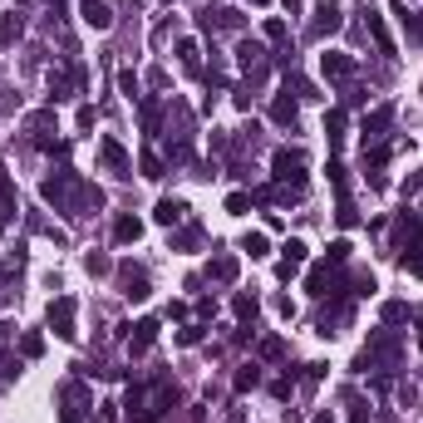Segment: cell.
Wrapping results in <instances>:
<instances>
[{
    "instance_id": "obj_1",
    "label": "cell",
    "mask_w": 423,
    "mask_h": 423,
    "mask_svg": "<svg viewBox=\"0 0 423 423\" xmlns=\"http://www.w3.org/2000/svg\"><path fill=\"white\" fill-rule=\"evenodd\" d=\"M50 330L59 335V340H74L79 330H74V296H54L50 301Z\"/></svg>"
},
{
    "instance_id": "obj_2",
    "label": "cell",
    "mask_w": 423,
    "mask_h": 423,
    "mask_svg": "<svg viewBox=\"0 0 423 423\" xmlns=\"http://www.w3.org/2000/svg\"><path fill=\"white\" fill-rule=\"evenodd\" d=\"M271 168H276V178H281V182H296V187L306 182V158H301V153H291V148H281V153L271 158Z\"/></svg>"
},
{
    "instance_id": "obj_3",
    "label": "cell",
    "mask_w": 423,
    "mask_h": 423,
    "mask_svg": "<svg viewBox=\"0 0 423 423\" xmlns=\"http://www.w3.org/2000/svg\"><path fill=\"white\" fill-rule=\"evenodd\" d=\"M364 30H369V40H374V50H379V54H394V35H389L384 15H379L374 5H364Z\"/></svg>"
},
{
    "instance_id": "obj_4",
    "label": "cell",
    "mask_w": 423,
    "mask_h": 423,
    "mask_svg": "<svg viewBox=\"0 0 423 423\" xmlns=\"http://www.w3.org/2000/svg\"><path fill=\"white\" fill-rule=\"evenodd\" d=\"M79 182H74V173H54V178H45V202H54V207H69V192H74Z\"/></svg>"
},
{
    "instance_id": "obj_5",
    "label": "cell",
    "mask_w": 423,
    "mask_h": 423,
    "mask_svg": "<svg viewBox=\"0 0 423 423\" xmlns=\"http://www.w3.org/2000/svg\"><path fill=\"white\" fill-rule=\"evenodd\" d=\"M306 256H311V251H306V241H296V236H291V241L281 246V266H276V276H281V281H291V276L306 266Z\"/></svg>"
},
{
    "instance_id": "obj_6",
    "label": "cell",
    "mask_w": 423,
    "mask_h": 423,
    "mask_svg": "<svg viewBox=\"0 0 423 423\" xmlns=\"http://www.w3.org/2000/svg\"><path fill=\"white\" fill-rule=\"evenodd\" d=\"M118 286L128 301H148V271L143 266H118Z\"/></svg>"
},
{
    "instance_id": "obj_7",
    "label": "cell",
    "mask_w": 423,
    "mask_h": 423,
    "mask_svg": "<svg viewBox=\"0 0 423 423\" xmlns=\"http://www.w3.org/2000/svg\"><path fill=\"white\" fill-rule=\"evenodd\" d=\"M153 340H158V320H138V325H128V349H133V354H148Z\"/></svg>"
},
{
    "instance_id": "obj_8",
    "label": "cell",
    "mask_w": 423,
    "mask_h": 423,
    "mask_svg": "<svg viewBox=\"0 0 423 423\" xmlns=\"http://www.w3.org/2000/svg\"><path fill=\"white\" fill-rule=\"evenodd\" d=\"M79 15H84L89 30H108L113 25V10H108L104 0H79Z\"/></svg>"
},
{
    "instance_id": "obj_9",
    "label": "cell",
    "mask_w": 423,
    "mask_h": 423,
    "mask_svg": "<svg viewBox=\"0 0 423 423\" xmlns=\"http://www.w3.org/2000/svg\"><path fill=\"white\" fill-rule=\"evenodd\" d=\"M320 69H325V79H349V74H354V59H349V54L325 50V54H320Z\"/></svg>"
},
{
    "instance_id": "obj_10",
    "label": "cell",
    "mask_w": 423,
    "mask_h": 423,
    "mask_svg": "<svg viewBox=\"0 0 423 423\" xmlns=\"http://www.w3.org/2000/svg\"><path fill=\"white\" fill-rule=\"evenodd\" d=\"M311 30H315V35H335V30H340V5L320 0V5H315V20H311Z\"/></svg>"
},
{
    "instance_id": "obj_11",
    "label": "cell",
    "mask_w": 423,
    "mask_h": 423,
    "mask_svg": "<svg viewBox=\"0 0 423 423\" xmlns=\"http://www.w3.org/2000/svg\"><path fill=\"white\" fill-rule=\"evenodd\" d=\"M182 216H187V202H178V197H163V202L153 207V221H158V226H178Z\"/></svg>"
},
{
    "instance_id": "obj_12",
    "label": "cell",
    "mask_w": 423,
    "mask_h": 423,
    "mask_svg": "<svg viewBox=\"0 0 423 423\" xmlns=\"http://www.w3.org/2000/svg\"><path fill=\"white\" fill-rule=\"evenodd\" d=\"M138 236H143V221H138V216H118V221H113V241H118V246H133Z\"/></svg>"
},
{
    "instance_id": "obj_13",
    "label": "cell",
    "mask_w": 423,
    "mask_h": 423,
    "mask_svg": "<svg viewBox=\"0 0 423 423\" xmlns=\"http://www.w3.org/2000/svg\"><path fill=\"white\" fill-rule=\"evenodd\" d=\"M261 54H266V50H261L256 40H241V45H236V59H241V69H251V74H261Z\"/></svg>"
},
{
    "instance_id": "obj_14",
    "label": "cell",
    "mask_w": 423,
    "mask_h": 423,
    "mask_svg": "<svg viewBox=\"0 0 423 423\" xmlns=\"http://www.w3.org/2000/svg\"><path fill=\"white\" fill-rule=\"evenodd\" d=\"M236 271H241V266H236V256H216V261L207 266V276H212V281H221V286H231V281H236Z\"/></svg>"
},
{
    "instance_id": "obj_15",
    "label": "cell",
    "mask_w": 423,
    "mask_h": 423,
    "mask_svg": "<svg viewBox=\"0 0 423 423\" xmlns=\"http://www.w3.org/2000/svg\"><path fill=\"white\" fill-rule=\"evenodd\" d=\"M389 123H394V108H374V113L364 118V138H379Z\"/></svg>"
},
{
    "instance_id": "obj_16",
    "label": "cell",
    "mask_w": 423,
    "mask_h": 423,
    "mask_svg": "<svg viewBox=\"0 0 423 423\" xmlns=\"http://www.w3.org/2000/svg\"><path fill=\"white\" fill-rule=\"evenodd\" d=\"M104 163L113 168V173H128V153H123V143L104 138Z\"/></svg>"
},
{
    "instance_id": "obj_17",
    "label": "cell",
    "mask_w": 423,
    "mask_h": 423,
    "mask_svg": "<svg viewBox=\"0 0 423 423\" xmlns=\"http://www.w3.org/2000/svg\"><path fill=\"white\" fill-rule=\"evenodd\" d=\"M256 311H261V306H256V296H236V301H231V315L241 320V325H251Z\"/></svg>"
},
{
    "instance_id": "obj_18",
    "label": "cell",
    "mask_w": 423,
    "mask_h": 423,
    "mask_svg": "<svg viewBox=\"0 0 423 423\" xmlns=\"http://www.w3.org/2000/svg\"><path fill=\"white\" fill-rule=\"evenodd\" d=\"M266 246H271V241H266V231H246V236H241V251H246L251 261H256V256H266Z\"/></svg>"
},
{
    "instance_id": "obj_19",
    "label": "cell",
    "mask_w": 423,
    "mask_h": 423,
    "mask_svg": "<svg viewBox=\"0 0 423 423\" xmlns=\"http://www.w3.org/2000/svg\"><path fill=\"white\" fill-rule=\"evenodd\" d=\"M325 133H330V143L344 138V108H330V113H325Z\"/></svg>"
},
{
    "instance_id": "obj_20",
    "label": "cell",
    "mask_w": 423,
    "mask_h": 423,
    "mask_svg": "<svg viewBox=\"0 0 423 423\" xmlns=\"http://www.w3.org/2000/svg\"><path fill=\"white\" fill-rule=\"evenodd\" d=\"M20 354H25V359H40V354H45V335H35V330L20 335Z\"/></svg>"
},
{
    "instance_id": "obj_21",
    "label": "cell",
    "mask_w": 423,
    "mask_h": 423,
    "mask_svg": "<svg viewBox=\"0 0 423 423\" xmlns=\"http://www.w3.org/2000/svg\"><path fill=\"white\" fill-rule=\"evenodd\" d=\"M306 286H311V291H315V296H325V286H330V261H320L315 271H311V276H306Z\"/></svg>"
},
{
    "instance_id": "obj_22",
    "label": "cell",
    "mask_w": 423,
    "mask_h": 423,
    "mask_svg": "<svg viewBox=\"0 0 423 423\" xmlns=\"http://www.w3.org/2000/svg\"><path fill=\"white\" fill-rule=\"evenodd\" d=\"M399 20H404V35H409L414 45H423V15H414V10L404 15V10H399Z\"/></svg>"
},
{
    "instance_id": "obj_23",
    "label": "cell",
    "mask_w": 423,
    "mask_h": 423,
    "mask_svg": "<svg viewBox=\"0 0 423 423\" xmlns=\"http://www.w3.org/2000/svg\"><path fill=\"white\" fill-rule=\"evenodd\" d=\"M349 251H354V246H349V241L340 236V241H330V251H325V261H330V266H344V261H349Z\"/></svg>"
},
{
    "instance_id": "obj_24",
    "label": "cell",
    "mask_w": 423,
    "mask_h": 423,
    "mask_svg": "<svg viewBox=\"0 0 423 423\" xmlns=\"http://www.w3.org/2000/svg\"><path fill=\"white\" fill-rule=\"evenodd\" d=\"M20 40V15H0V45H15Z\"/></svg>"
},
{
    "instance_id": "obj_25",
    "label": "cell",
    "mask_w": 423,
    "mask_h": 423,
    "mask_svg": "<svg viewBox=\"0 0 423 423\" xmlns=\"http://www.w3.org/2000/svg\"><path fill=\"white\" fill-rule=\"evenodd\" d=\"M399 261H404V271L423 276V241H419V246H404V256H399Z\"/></svg>"
},
{
    "instance_id": "obj_26",
    "label": "cell",
    "mask_w": 423,
    "mask_h": 423,
    "mask_svg": "<svg viewBox=\"0 0 423 423\" xmlns=\"http://www.w3.org/2000/svg\"><path fill=\"white\" fill-rule=\"evenodd\" d=\"M0 216L5 221L15 216V187H10V178H0Z\"/></svg>"
},
{
    "instance_id": "obj_27",
    "label": "cell",
    "mask_w": 423,
    "mask_h": 423,
    "mask_svg": "<svg viewBox=\"0 0 423 423\" xmlns=\"http://www.w3.org/2000/svg\"><path fill=\"white\" fill-rule=\"evenodd\" d=\"M178 59L182 69H197V40H178Z\"/></svg>"
},
{
    "instance_id": "obj_28",
    "label": "cell",
    "mask_w": 423,
    "mask_h": 423,
    "mask_svg": "<svg viewBox=\"0 0 423 423\" xmlns=\"http://www.w3.org/2000/svg\"><path fill=\"white\" fill-rule=\"evenodd\" d=\"M271 118H276V123H296V104H291V99H276V104H271Z\"/></svg>"
},
{
    "instance_id": "obj_29",
    "label": "cell",
    "mask_w": 423,
    "mask_h": 423,
    "mask_svg": "<svg viewBox=\"0 0 423 423\" xmlns=\"http://www.w3.org/2000/svg\"><path fill=\"white\" fill-rule=\"evenodd\" d=\"M226 212H231V216H246V212H251V197H246V192H226Z\"/></svg>"
},
{
    "instance_id": "obj_30",
    "label": "cell",
    "mask_w": 423,
    "mask_h": 423,
    "mask_svg": "<svg viewBox=\"0 0 423 423\" xmlns=\"http://www.w3.org/2000/svg\"><path fill=\"white\" fill-rule=\"evenodd\" d=\"M261 35H266L271 45H281V40H286V20H266V25H261Z\"/></svg>"
},
{
    "instance_id": "obj_31",
    "label": "cell",
    "mask_w": 423,
    "mask_h": 423,
    "mask_svg": "<svg viewBox=\"0 0 423 423\" xmlns=\"http://www.w3.org/2000/svg\"><path fill=\"white\" fill-rule=\"evenodd\" d=\"M384 320H389V325L409 320V306H404V301H389V306H384Z\"/></svg>"
},
{
    "instance_id": "obj_32",
    "label": "cell",
    "mask_w": 423,
    "mask_h": 423,
    "mask_svg": "<svg viewBox=\"0 0 423 423\" xmlns=\"http://www.w3.org/2000/svg\"><path fill=\"white\" fill-rule=\"evenodd\" d=\"M118 89H123L128 99H138V74H133V69H123V74H118Z\"/></svg>"
},
{
    "instance_id": "obj_33",
    "label": "cell",
    "mask_w": 423,
    "mask_h": 423,
    "mask_svg": "<svg viewBox=\"0 0 423 423\" xmlns=\"http://www.w3.org/2000/svg\"><path fill=\"white\" fill-rule=\"evenodd\" d=\"M143 178H163V158L158 153H143Z\"/></svg>"
},
{
    "instance_id": "obj_34",
    "label": "cell",
    "mask_w": 423,
    "mask_h": 423,
    "mask_svg": "<svg viewBox=\"0 0 423 423\" xmlns=\"http://www.w3.org/2000/svg\"><path fill=\"white\" fill-rule=\"evenodd\" d=\"M256 379H261V374H256V364H246V369H241V374H236V389H241V394H246V389H256Z\"/></svg>"
},
{
    "instance_id": "obj_35",
    "label": "cell",
    "mask_w": 423,
    "mask_h": 423,
    "mask_svg": "<svg viewBox=\"0 0 423 423\" xmlns=\"http://www.w3.org/2000/svg\"><path fill=\"white\" fill-rule=\"evenodd\" d=\"M281 354H286L281 340H261V359H281Z\"/></svg>"
},
{
    "instance_id": "obj_36",
    "label": "cell",
    "mask_w": 423,
    "mask_h": 423,
    "mask_svg": "<svg viewBox=\"0 0 423 423\" xmlns=\"http://www.w3.org/2000/svg\"><path fill=\"white\" fill-rule=\"evenodd\" d=\"M94 118H99V113H94V104H84L79 113H74V123H79V128H94Z\"/></svg>"
},
{
    "instance_id": "obj_37",
    "label": "cell",
    "mask_w": 423,
    "mask_h": 423,
    "mask_svg": "<svg viewBox=\"0 0 423 423\" xmlns=\"http://www.w3.org/2000/svg\"><path fill=\"white\" fill-rule=\"evenodd\" d=\"M197 340H202V325H187V330L178 335V344H197Z\"/></svg>"
},
{
    "instance_id": "obj_38",
    "label": "cell",
    "mask_w": 423,
    "mask_h": 423,
    "mask_svg": "<svg viewBox=\"0 0 423 423\" xmlns=\"http://www.w3.org/2000/svg\"><path fill=\"white\" fill-rule=\"evenodd\" d=\"M84 266H89V276H108V261H104V256H89Z\"/></svg>"
},
{
    "instance_id": "obj_39",
    "label": "cell",
    "mask_w": 423,
    "mask_h": 423,
    "mask_svg": "<svg viewBox=\"0 0 423 423\" xmlns=\"http://www.w3.org/2000/svg\"><path fill=\"white\" fill-rule=\"evenodd\" d=\"M349 423H369V409H364V404H354V414H349Z\"/></svg>"
},
{
    "instance_id": "obj_40",
    "label": "cell",
    "mask_w": 423,
    "mask_h": 423,
    "mask_svg": "<svg viewBox=\"0 0 423 423\" xmlns=\"http://www.w3.org/2000/svg\"><path fill=\"white\" fill-rule=\"evenodd\" d=\"M59 423H79V414L74 409H59Z\"/></svg>"
},
{
    "instance_id": "obj_41",
    "label": "cell",
    "mask_w": 423,
    "mask_h": 423,
    "mask_svg": "<svg viewBox=\"0 0 423 423\" xmlns=\"http://www.w3.org/2000/svg\"><path fill=\"white\" fill-rule=\"evenodd\" d=\"M311 423H335V419H330V414H315V419H311Z\"/></svg>"
},
{
    "instance_id": "obj_42",
    "label": "cell",
    "mask_w": 423,
    "mask_h": 423,
    "mask_svg": "<svg viewBox=\"0 0 423 423\" xmlns=\"http://www.w3.org/2000/svg\"><path fill=\"white\" fill-rule=\"evenodd\" d=\"M256 5H271V0H256Z\"/></svg>"
},
{
    "instance_id": "obj_43",
    "label": "cell",
    "mask_w": 423,
    "mask_h": 423,
    "mask_svg": "<svg viewBox=\"0 0 423 423\" xmlns=\"http://www.w3.org/2000/svg\"><path fill=\"white\" fill-rule=\"evenodd\" d=\"M0 231H5V216H0Z\"/></svg>"
}]
</instances>
